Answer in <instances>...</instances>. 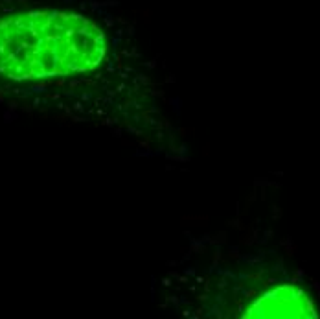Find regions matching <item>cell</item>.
<instances>
[{
  "label": "cell",
  "instance_id": "6da1fadb",
  "mask_svg": "<svg viewBox=\"0 0 320 319\" xmlns=\"http://www.w3.org/2000/svg\"><path fill=\"white\" fill-rule=\"evenodd\" d=\"M105 52V33L79 13L33 9L0 19V72L17 81L94 70Z\"/></svg>",
  "mask_w": 320,
  "mask_h": 319
},
{
  "label": "cell",
  "instance_id": "7a4b0ae2",
  "mask_svg": "<svg viewBox=\"0 0 320 319\" xmlns=\"http://www.w3.org/2000/svg\"><path fill=\"white\" fill-rule=\"evenodd\" d=\"M247 317H307L313 315L311 303L293 286H282L258 299Z\"/></svg>",
  "mask_w": 320,
  "mask_h": 319
}]
</instances>
